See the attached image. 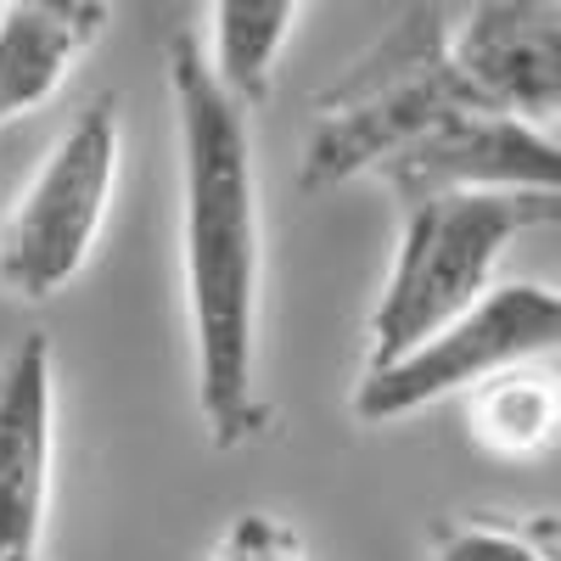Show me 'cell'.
I'll return each instance as SVG.
<instances>
[{"label": "cell", "mask_w": 561, "mask_h": 561, "mask_svg": "<svg viewBox=\"0 0 561 561\" xmlns=\"http://www.w3.org/2000/svg\"><path fill=\"white\" fill-rule=\"evenodd\" d=\"M427 561H556V517H449L433 528Z\"/></svg>", "instance_id": "obj_12"}, {"label": "cell", "mask_w": 561, "mask_h": 561, "mask_svg": "<svg viewBox=\"0 0 561 561\" xmlns=\"http://www.w3.org/2000/svg\"><path fill=\"white\" fill-rule=\"evenodd\" d=\"M382 180L399 192V203L455 197V192L561 197V147L550 129L472 107V113H455L449 124H438Z\"/></svg>", "instance_id": "obj_8"}, {"label": "cell", "mask_w": 561, "mask_h": 561, "mask_svg": "<svg viewBox=\"0 0 561 561\" xmlns=\"http://www.w3.org/2000/svg\"><path fill=\"white\" fill-rule=\"evenodd\" d=\"M169 102L180 163V293L192 332L197 410L214 449H248L270 427L259 382L264 320V208L248 113L219 96L203 39H169Z\"/></svg>", "instance_id": "obj_1"}, {"label": "cell", "mask_w": 561, "mask_h": 561, "mask_svg": "<svg viewBox=\"0 0 561 561\" xmlns=\"http://www.w3.org/2000/svg\"><path fill=\"white\" fill-rule=\"evenodd\" d=\"M472 107L478 102L449 68V7H404L393 28L337 84L320 90L298 192L320 197L332 185L388 174L438 124Z\"/></svg>", "instance_id": "obj_2"}, {"label": "cell", "mask_w": 561, "mask_h": 561, "mask_svg": "<svg viewBox=\"0 0 561 561\" xmlns=\"http://www.w3.org/2000/svg\"><path fill=\"white\" fill-rule=\"evenodd\" d=\"M57 483V359L28 332L0 354V561H45Z\"/></svg>", "instance_id": "obj_7"}, {"label": "cell", "mask_w": 561, "mask_h": 561, "mask_svg": "<svg viewBox=\"0 0 561 561\" xmlns=\"http://www.w3.org/2000/svg\"><path fill=\"white\" fill-rule=\"evenodd\" d=\"M556 219H561V197L455 192V197L404 203L399 248L365 325V370L399 359L404 348L427 343L438 325L466 314L494 287L505 248Z\"/></svg>", "instance_id": "obj_3"}, {"label": "cell", "mask_w": 561, "mask_h": 561, "mask_svg": "<svg viewBox=\"0 0 561 561\" xmlns=\"http://www.w3.org/2000/svg\"><path fill=\"white\" fill-rule=\"evenodd\" d=\"M561 399L550 365H523L466 393V433L494 460H534L556 444Z\"/></svg>", "instance_id": "obj_11"}, {"label": "cell", "mask_w": 561, "mask_h": 561, "mask_svg": "<svg viewBox=\"0 0 561 561\" xmlns=\"http://www.w3.org/2000/svg\"><path fill=\"white\" fill-rule=\"evenodd\" d=\"M124 118L118 102H90L45 152L28 192L0 225V287L23 304H45L84 275L102 242V225L118 185Z\"/></svg>", "instance_id": "obj_4"}, {"label": "cell", "mask_w": 561, "mask_h": 561, "mask_svg": "<svg viewBox=\"0 0 561 561\" xmlns=\"http://www.w3.org/2000/svg\"><path fill=\"white\" fill-rule=\"evenodd\" d=\"M449 68L483 113L556 135L561 113V7L483 0L449 23Z\"/></svg>", "instance_id": "obj_6"}, {"label": "cell", "mask_w": 561, "mask_h": 561, "mask_svg": "<svg viewBox=\"0 0 561 561\" xmlns=\"http://www.w3.org/2000/svg\"><path fill=\"white\" fill-rule=\"evenodd\" d=\"M113 23L102 0H7L0 7V129L39 113Z\"/></svg>", "instance_id": "obj_9"}, {"label": "cell", "mask_w": 561, "mask_h": 561, "mask_svg": "<svg viewBox=\"0 0 561 561\" xmlns=\"http://www.w3.org/2000/svg\"><path fill=\"white\" fill-rule=\"evenodd\" d=\"M208 561H309V556H304V539L280 517H270V511H242V517H230V528L219 534Z\"/></svg>", "instance_id": "obj_13"}, {"label": "cell", "mask_w": 561, "mask_h": 561, "mask_svg": "<svg viewBox=\"0 0 561 561\" xmlns=\"http://www.w3.org/2000/svg\"><path fill=\"white\" fill-rule=\"evenodd\" d=\"M561 343V298L545 280H494V287L455 314L427 343L404 348L388 365H370L354 388V415L365 427L404 421L438 399L472 393L505 370L550 365Z\"/></svg>", "instance_id": "obj_5"}, {"label": "cell", "mask_w": 561, "mask_h": 561, "mask_svg": "<svg viewBox=\"0 0 561 561\" xmlns=\"http://www.w3.org/2000/svg\"><path fill=\"white\" fill-rule=\"evenodd\" d=\"M298 18H304L298 0H219V7H208L203 68L225 102H237L242 113L270 102L275 62L287 51Z\"/></svg>", "instance_id": "obj_10"}]
</instances>
